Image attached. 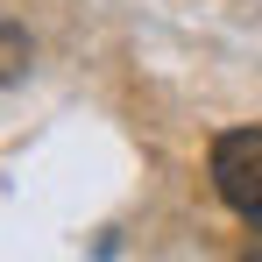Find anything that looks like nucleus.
<instances>
[{"label": "nucleus", "mask_w": 262, "mask_h": 262, "mask_svg": "<svg viewBox=\"0 0 262 262\" xmlns=\"http://www.w3.org/2000/svg\"><path fill=\"white\" fill-rule=\"evenodd\" d=\"M206 177H213L220 206L262 234V128H220L206 149Z\"/></svg>", "instance_id": "1"}, {"label": "nucleus", "mask_w": 262, "mask_h": 262, "mask_svg": "<svg viewBox=\"0 0 262 262\" xmlns=\"http://www.w3.org/2000/svg\"><path fill=\"white\" fill-rule=\"evenodd\" d=\"M7 78H21V29L7 21Z\"/></svg>", "instance_id": "2"}]
</instances>
